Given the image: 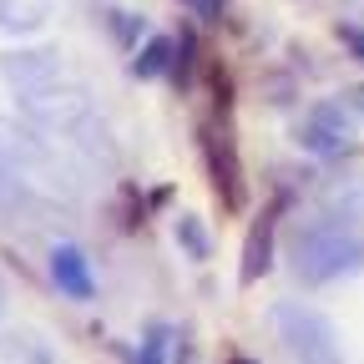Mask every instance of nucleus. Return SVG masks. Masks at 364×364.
<instances>
[{"label":"nucleus","mask_w":364,"mask_h":364,"mask_svg":"<svg viewBox=\"0 0 364 364\" xmlns=\"http://www.w3.org/2000/svg\"><path fill=\"white\" fill-rule=\"evenodd\" d=\"M364 268V238L344 223H309L294 243V273L304 284H334Z\"/></svg>","instance_id":"nucleus-1"},{"label":"nucleus","mask_w":364,"mask_h":364,"mask_svg":"<svg viewBox=\"0 0 364 364\" xmlns=\"http://www.w3.org/2000/svg\"><path fill=\"white\" fill-rule=\"evenodd\" d=\"M273 324H279V339H284V349H289L294 364H344L339 329L318 309H309V304H279V309H273Z\"/></svg>","instance_id":"nucleus-2"},{"label":"nucleus","mask_w":364,"mask_h":364,"mask_svg":"<svg viewBox=\"0 0 364 364\" xmlns=\"http://www.w3.org/2000/svg\"><path fill=\"white\" fill-rule=\"evenodd\" d=\"M354 132H359V117H354V102L334 97V102H318L309 117H304V147L314 157H344L354 152Z\"/></svg>","instance_id":"nucleus-3"},{"label":"nucleus","mask_w":364,"mask_h":364,"mask_svg":"<svg viewBox=\"0 0 364 364\" xmlns=\"http://www.w3.org/2000/svg\"><path fill=\"white\" fill-rule=\"evenodd\" d=\"M51 284H56L66 299H76V304H86L91 294H97L91 263H86V253H81L76 243H56V248H51Z\"/></svg>","instance_id":"nucleus-4"},{"label":"nucleus","mask_w":364,"mask_h":364,"mask_svg":"<svg viewBox=\"0 0 364 364\" xmlns=\"http://www.w3.org/2000/svg\"><path fill=\"white\" fill-rule=\"evenodd\" d=\"M6 76L16 91H26V97H36L41 86H51L56 81V66L46 51H26V56H6Z\"/></svg>","instance_id":"nucleus-5"},{"label":"nucleus","mask_w":364,"mask_h":364,"mask_svg":"<svg viewBox=\"0 0 364 364\" xmlns=\"http://www.w3.org/2000/svg\"><path fill=\"white\" fill-rule=\"evenodd\" d=\"M268 263H273V213L253 223V233L243 243V284H258V273H268Z\"/></svg>","instance_id":"nucleus-6"},{"label":"nucleus","mask_w":364,"mask_h":364,"mask_svg":"<svg viewBox=\"0 0 364 364\" xmlns=\"http://www.w3.org/2000/svg\"><path fill=\"white\" fill-rule=\"evenodd\" d=\"M167 56H172V41H152L142 56H136V76H157L167 71Z\"/></svg>","instance_id":"nucleus-7"},{"label":"nucleus","mask_w":364,"mask_h":364,"mask_svg":"<svg viewBox=\"0 0 364 364\" xmlns=\"http://www.w3.org/2000/svg\"><path fill=\"white\" fill-rule=\"evenodd\" d=\"M177 243L188 248L193 258H208V233L198 228V218H182V223H177Z\"/></svg>","instance_id":"nucleus-8"},{"label":"nucleus","mask_w":364,"mask_h":364,"mask_svg":"<svg viewBox=\"0 0 364 364\" xmlns=\"http://www.w3.org/2000/svg\"><path fill=\"white\" fill-rule=\"evenodd\" d=\"M182 6H188L198 21H218V16L228 11V0H182Z\"/></svg>","instance_id":"nucleus-9"},{"label":"nucleus","mask_w":364,"mask_h":364,"mask_svg":"<svg viewBox=\"0 0 364 364\" xmlns=\"http://www.w3.org/2000/svg\"><path fill=\"white\" fill-rule=\"evenodd\" d=\"M136 364H162V329L142 344V354H136Z\"/></svg>","instance_id":"nucleus-10"},{"label":"nucleus","mask_w":364,"mask_h":364,"mask_svg":"<svg viewBox=\"0 0 364 364\" xmlns=\"http://www.w3.org/2000/svg\"><path fill=\"white\" fill-rule=\"evenodd\" d=\"M339 41H349V46H354V51L364 56V31H354V26H339Z\"/></svg>","instance_id":"nucleus-11"},{"label":"nucleus","mask_w":364,"mask_h":364,"mask_svg":"<svg viewBox=\"0 0 364 364\" xmlns=\"http://www.w3.org/2000/svg\"><path fill=\"white\" fill-rule=\"evenodd\" d=\"M233 364H253V359H233Z\"/></svg>","instance_id":"nucleus-12"},{"label":"nucleus","mask_w":364,"mask_h":364,"mask_svg":"<svg viewBox=\"0 0 364 364\" xmlns=\"http://www.w3.org/2000/svg\"><path fill=\"white\" fill-rule=\"evenodd\" d=\"M0 309H6V299H0Z\"/></svg>","instance_id":"nucleus-13"}]
</instances>
